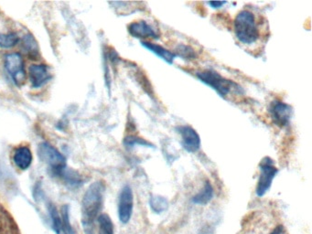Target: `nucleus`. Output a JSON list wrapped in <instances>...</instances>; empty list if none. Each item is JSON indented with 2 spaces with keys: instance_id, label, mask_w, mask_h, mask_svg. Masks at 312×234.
<instances>
[{
  "instance_id": "f8f14e48",
  "label": "nucleus",
  "mask_w": 312,
  "mask_h": 234,
  "mask_svg": "<svg viewBox=\"0 0 312 234\" xmlns=\"http://www.w3.org/2000/svg\"><path fill=\"white\" fill-rule=\"evenodd\" d=\"M33 153L28 147H19L13 154L15 165L20 170H27L33 163Z\"/></svg>"
},
{
  "instance_id": "412c9836",
  "label": "nucleus",
  "mask_w": 312,
  "mask_h": 234,
  "mask_svg": "<svg viewBox=\"0 0 312 234\" xmlns=\"http://www.w3.org/2000/svg\"><path fill=\"white\" fill-rule=\"evenodd\" d=\"M22 48L24 51L28 53L29 55H37L39 53V49H38V43L36 40L32 36V35H26L23 38V42H22Z\"/></svg>"
},
{
  "instance_id": "ddd939ff",
  "label": "nucleus",
  "mask_w": 312,
  "mask_h": 234,
  "mask_svg": "<svg viewBox=\"0 0 312 234\" xmlns=\"http://www.w3.org/2000/svg\"><path fill=\"white\" fill-rule=\"evenodd\" d=\"M141 45L148 51H151L152 53H154L155 55L160 57L167 63L172 64L174 62L175 58H176L174 52L167 50L164 47L158 45V44L153 43V42H146V41L141 42Z\"/></svg>"
},
{
  "instance_id": "a211bd4d",
  "label": "nucleus",
  "mask_w": 312,
  "mask_h": 234,
  "mask_svg": "<svg viewBox=\"0 0 312 234\" xmlns=\"http://www.w3.org/2000/svg\"><path fill=\"white\" fill-rule=\"evenodd\" d=\"M149 205L152 211L157 214H160L167 211L169 207V202L166 197L161 196H151L149 199Z\"/></svg>"
},
{
  "instance_id": "9b49d317",
  "label": "nucleus",
  "mask_w": 312,
  "mask_h": 234,
  "mask_svg": "<svg viewBox=\"0 0 312 234\" xmlns=\"http://www.w3.org/2000/svg\"><path fill=\"white\" fill-rule=\"evenodd\" d=\"M129 32L132 37L137 39L158 40L160 38L151 25H149L145 20L132 22L129 26Z\"/></svg>"
},
{
  "instance_id": "423d86ee",
  "label": "nucleus",
  "mask_w": 312,
  "mask_h": 234,
  "mask_svg": "<svg viewBox=\"0 0 312 234\" xmlns=\"http://www.w3.org/2000/svg\"><path fill=\"white\" fill-rule=\"evenodd\" d=\"M268 112L273 123L278 127L283 128L290 124L293 108L287 103L275 100L271 103Z\"/></svg>"
},
{
  "instance_id": "4468645a",
  "label": "nucleus",
  "mask_w": 312,
  "mask_h": 234,
  "mask_svg": "<svg viewBox=\"0 0 312 234\" xmlns=\"http://www.w3.org/2000/svg\"><path fill=\"white\" fill-rule=\"evenodd\" d=\"M48 211H49V215L51 218V228L53 229V231L56 234H66L65 233L63 219L60 216L59 211L54 206V204H52L51 202L48 204Z\"/></svg>"
},
{
  "instance_id": "20e7f679",
  "label": "nucleus",
  "mask_w": 312,
  "mask_h": 234,
  "mask_svg": "<svg viewBox=\"0 0 312 234\" xmlns=\"http://www.w3.org/2000/svg\"><path fill=\"white\" fill-rule=\"evenodd\" d=\"M38 156L45 163L51 171V174L60 177L64 170L67 168L65 156L58 151L51 144L42 142L38 147Z\"/></svg>"
},
{
  "instance_id": "6ab92c4d",
  "label": "nucleus",
  "mask_w": 312,
  "mask_h": 234,
  "mask_svg": "<svg viewBox=\"0 0 312 234\" xmlns=\"http://www.w3.org/2000/svg\"><path fill=\"white\" fill-rule=\"evenodd\" d=\"M19 42V38L16 33H0V47L10 49L16 46Z\"/></svg>"
},
{
  "instance_id": "393cba45",
  "label": "nucleus",
  "mask_w": 312,
  "mask_h": 234,
  "mask_svg": "<svg viewBox=\"0 0 312 234\" xmlns=\"http://www.w3.org/2000/svg\"><path fill=\"white\" fill-rule=\"evenodd\" d=\"M270 234H284V228L282 226H277Z\"/></svg>"
},
{
  "instance_id": "0eeeda50",
  "label": "nucleus",
  "mask_w": 312,
  "mask_h": 234,
  "mask_svg": "<svg viewBox=\"0 0 312 234\" xmlns=\"http://www.w3.org/2000/svg\"><path fill=\"white\" fill-rule=\"evenodd\" d=\"M4 65L6 71L10 74V77L17 85H20L24 83L26 78V73L21 54L18 52L7 54L5 56Z\"/></svg>"
},
{
  "instance_id": "b1692460",
  "label": "nucleus",
  "mask_w": 312,
  "mask_h": 234,
  "mask_svg": "<svg viewBox=\"0 0 312 234\" xmlns=\"http://www.w3.org/2000/svg\"><path fill=\"white\" fill-rule=\"evenodd\" d=\"M226 2L225 1H211V2H208V5L211 6L212 9H220L223 6L225 5Z\"/></svg>"
},
{
  "instance_id": "5701e85b",
  "label": "nucleus",
  "mask_w": 312,
  "mask_h": 234,
  "mask_svg": "<svg viewBox=\"0 0 312 234\" xmlns=\"http://www.w3.org/2000/svg\"><path fill=\"white\" fill-rule=\"evenodd\" d=\"M61 219L65 226V233L74 234V229L70 222L69 206L65 205L61 208Z\"/></svg>"
},
{
  "instance_id": "9d476101",
  "label": "nucleus",
  "mask_w": 312,
  "mask_h": 234,
  "mask_svg": "<svg viewBox=\"0 0 312 234\" xmlns=\"http://www.w3.org/2000/svg\"><path fill=\"white\" fill-rule=\"evenodd\" d=\"M29 82L33 88H40L51 79L49 68L46 65L33 64L28 69Z\"/></svg>"
},
{
  "instance_id": "aec40b11",
  "label": "nucleus",
  "mask_w": 312,
  "mask_h": 234,
  "mask_svg": "<svg viewBox=\"0 0 312 234\" xmlns=\"http://www.w3.org/2000/svg\"><path fill=\"white\" fill-rule=\"evenodd\" d=\"M174 53L176 57L179 56L183 60H195V58L197 57L196 52L193 48L189 45H185V44H179V46L176 48V52Z\"/></svg>"
},
{
  "instance_id": "7ed1b4c3",
  "label": "nucleus",
  "mask_w": 312,
  "mask_h": 234,
  "mask_svg": "<svg viewBox=\"0 0 312 234\" xmlns=\"http://www.w3.org/2000/svg\"><path fill=\"white\" fill-rule=\"evenodd\" d=\"M197 78L207 86L214 90L221 97L226 98L232 92H243L241 86L231 80L225 78L212 70H205L196 74Z\"/></svg>"
},
{
  "instance_id": "39448f33",
  "label": "nucleus",
  "mask_w": 312,
  "mask_h": 234,
  "mask_svg": "<svg viewBox=\"0 0 312 234\" xmlns=\"http://www.w3.org/2000/svg\"><path fill=\"white\" fill-rule=\"evenodd\" d=\"M260 168V177L257 182L256 193L258 197H263L272 186V182L278 172V170L275 165L274 160L266 156L262 159L259 165Z\"/></svg>"
},
{
  "instance_id": "f3484780",
  "label": "nucleus",
  "mask_w": 312,
  "mask_h": 234,
  "mask_svg": "<svg viewBox=\"0 0 312 234\" xmlns=\"http://www.w3.org/2000/svg\"><path fill=\"white\" fill-rule=\"evenodd\" d=\"M97 221L99 224V234H115L113 221L107 214H100Z\"/></svg>"
},
{
  "instance_id": "f257e3e1",
  "label": "nucleus",
  "mask_w": 312,
  "mask_h": 234,
  "mask_svg": "<svg viewBox=\"0 0 312 234\" xmlns=\"http://www.w3.org/2000/svg\"><path fill=\"white\" fill-rule=\"evenodd\" d=\"M106 186L103 181H96L87 188L82 200V224L85 234H96V221L100 216Z\"/></svg>"
},
{
  "instance_id": "4be33fe9",
  "label": "nucleus",
  "mask_w": 312,
  "mask_h": 234,
  "mask_svg": "<svg viewBox=\"0 0 312 234\" xmlns=\"http://www.w3.org/2000/svg\"><path fill=\"white\" fill-rule=\"evenodd\" d=\"M124 145L127 147H134L135 146H143V147H154L151 143L141 138L136 136H129L124 138Z\"/></svg>"
},
{
  "instance_id": "dca6fc26",
  "label": "nucleus",
  "mask_w": 312,
  "mask_h": 234,
  "mask_svg": "<svg viewBox=\"0 0 312 234\" xmlns=\"http://www.w3.org/2000/svg\"><path fill=\"white\" fill-rule=\"evenodd\" d=\"M59 178H61L65 180V183L68 184L69 186L73 187V188H77L83 182V179L81 178V176L76 171L69 170L68 168H66L64 170V172L60 174Z\"/></svg>"
},
{
  "instance_id": "f03ea898",
  "label": "nucleus",
  "mask_w": 312,
  "mask_h": 234,
  "mask_svg": "<svg viewBox=\"0 0 312 234\" xmlns=\"http://www.w3.org/2000/svg\"><path fill=\"white\" fill-rule=\"evenodd\" d=\"M234 29L236 39L245 45L256 43L260 36L256 17L249 10H242L236 15Z\"/></svg>"
},
{
  "instance_id": "2eb2a0df",
  "label": "nucleus",
  "mask_w": 312,
  "mask_h": 234,
  "mask_svg": "<svg viewBox=\"0 0 312 234\" xmlns=\"http://www.w3.org/2000/svg\"><path fill=\"white\" fill-rule=\"evenodd\" d=\"M213 197V188L211 182L207 180L200 192L193 197V202L198 205H206Z\"/></svg>"
},
{
  "instance_id": "1a4fd4ad",
  "label": "nucleus",
  "mask_w": 312,
  "mask_h": 234,
  "mask_svg": "<svg viewBox=\"0 0 312 234\" xmlns=\"http://www.w3.org/2000/svg\"><path fill=\"white\" fill-rule=\"evenodd\" d=\"M181 137V145L189 153H196L201 148V138L195 129L190 125H179L176 127Z\"/></svg>"
},
{
  "instance_id": "6e6552de",
  "label": "nucleus",
  "mask_w": 312,
  "mask_h": 234,
  "mask_svg": "<svg viewBox=\"0 0 312 234\" xmlns=\"http://www.w3.org/2000/svg\"><path fill=\"white\" fill-rule=\"evenodd\" d=\"M134 194L129 185H124L121 189L118 198V217L122 223L127 224L133 214Z\"/></svg>"
}]
</instances>
